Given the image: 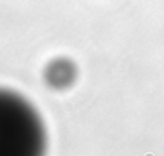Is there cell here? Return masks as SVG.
I'll return each mask as SVG.
<instances>
[{
    "label": "cell",
    "mask_w": 164,
    "mask_h": 156,
    "mask_svg": "<svg viewBox=\"0 0 164 156\" xmlns=\"http://www.w3.org/2000/svg\"><path fill=\"white\" fill-rule=\"evenodd\" d=\"M37 124L22 99L0 90V155L28 154L35 150Z\"/></svg>",
    "instance_id": "1"
}]
</instances>
